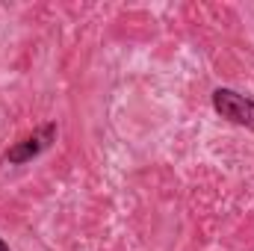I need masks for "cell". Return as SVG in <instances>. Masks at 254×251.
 Returning a JSON list of instances; mask_svg holds the SVG:
<instances>
[{"label": "cell", "instance_id": "2", "mask_svg": "<svg viewBox=\"0 0 254 251\" xmlns=\"http://www.w3.org/2000/svg\"><path fill=\"white\" fill-rule=\"evenodd\" d=\"M57 139V125H45L42 130H36L33 136H27V139H21L15 148H9L6 151V163H30L33 157H39L45 148H51V142Z\"/></svg>", "mask_w": 254, "mask_h": 251}, {"label": "cell", "instance_id": "3", "mask_svg": "<svg viewBox=\"0 0 254 251\" xmlns=\"http://www.w3.org/2000/svg\"><path fill=\"white\" fill-rule=\"evenodd\" d=\"M0 251H9V246H6V243H3V240H0Z\"/></svg>", "mask_w": 254, "mask_h": 251}, {"label": "cell", "instance_id": "1", "mask_svg": "<svg viewBox=\"0 0 254 251\" xmlns=\"http://www.w3.org/2000/svg\"><path fill=\"white\" fill-rule=\"evenodd\" d=\"M213 107L222 119L254 130V101H249L246 95H240L234 89H216L213 92Z\"/></svg>", "mask_w": 254, "mask_h": 251}]
</instances>
